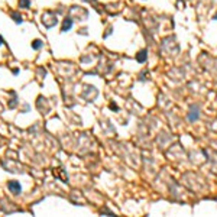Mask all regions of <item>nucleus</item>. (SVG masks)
<instances>
[{"label":"nucleus","instance_id":"7","mask_svg":"<svg viewBox=\"0 0 217 217\" xmlns=\"http://www.w3.org/2000/svg\"><path fill=\"white\" fill-rule=\"evenodd\" d=\"M20 6L28 7V6H29V0H20Z\"/></svg>","mask_w":217,"mask_h":217},{"label":"nucleus","instance_id":"2","mask_svg":"<svg viewBox=\"0 0 217 217\" xmlns=\"http://www.w3.org/2000/svg\"><path fill=\"white\" fill-rule=\"evenodd\" d=\"M188 119H190V122H194V120L198 119V107L197 106L191 107V111H190V114H188Z\"/></svg>","mask_w":217,"mask_h":217},{"label":"nucleus","instance_id":"6","mask_svg":"<svg viewBox=\"0 0 217 217\" xmlns=\"http://www.w3.org/2000/svg\"><path fill=\"white\" fill-rule=\"evenodd\" d=\"M12 16H13V18H15V20H16V22H22V18H20V16H19L18 15V13H12Z\"/></svg>","mask_w":217,"mask_h":217},{"label":"nucleus","instance_id":"9","mask_svg":"<svg viewBox=\"0 0 217 217\" xmlns=\"http://www.w3.org/2000/svg\"><path fill=\"white\" fill-rule=\"evenodd\" d=\"M216 20H217V13H216Z\"/></svg>","mask_w":217,"mask_h":217},{"label":"nucleus","instance_id":"5","mask_svg":"<svg viewBox=\"0 0 217 217\" xmlns=\"http://www.w3.org/2000/svg\"><path fill=\"white\" fill-rule=\"evenodd\" d=\"M32 46H33V48H35V49H39L41 48V46H42V42H41V41H33V44H32Z\"/></svg>","mask_w":217,"mask_h":217},{"label":"nucleus","instance_id":"4","mask_svg":"<svg viewBox=\"0 0 217 217\" xmlns=\"http://www.w3.org/2000/svg\"><path fill=\"white\" fill-rule=\"evenodd\" d=\"M71 25H73V22H71V19H65L64 20V25H62V30L65 32V30H68L71 28Z\"/></svg>","mask_w":217,"mask_h":217},{"label":"nucleus","instance_id":"8","mask_svg":"<svg viewBox=\"0 0 217 217\" xmlns=\"http://www.w3.org/2000/svg\"><path fill=\"white\" fill-rule=\"evenodd\" d=\"M3 44V39H2V36H0V45Z\"/></svg>","mask_w":217,"mask_h":217},{"label":"nucleus","instance_id":"1","mask_svg":"<svg viewBox=\"0 0 217 217\" xmlns=\"http://www.w3.org/2000/svg\"><path fill=\"white\" fill-rule=\"evenodd\" d=\"M7 187L13 194H19V192H20V184H19L18 181H9Z\"/></svg>","mask_w":217,"mask_h":217},{"label":"nucleus","instance_id":"3","mask_svg":"<svg viewBox=\"0 0 217 217\" xmlns=\"http://www.w3.org/2000/svg\"><path fill=\"white\" fill-rule=\"evenodd\" d=\"M146 57H148V54H146V51H140L139 54L136 55V59H138V62H145V59H146Z\"/></svg>","mask_w":217,"mask_h":217}]
</instances>
